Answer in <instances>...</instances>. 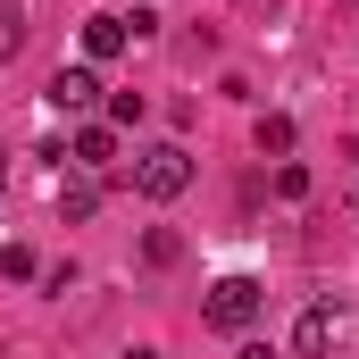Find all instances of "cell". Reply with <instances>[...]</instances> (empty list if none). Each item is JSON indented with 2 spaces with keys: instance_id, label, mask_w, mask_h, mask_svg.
I'll use <instances>...</instances> for the list:
<instances>
[{
  "instance_id": "cell-14",
  "label": "cell",
  "mask_w": 359,
  "mask_h": 359,
  "mask_svg": "<svg viewBox=\"0 0 359 359\" xmlns=\"http://www.w3.org/2000/svg\"><path fill=\"white\" fill-rule=\"evenodd\" d=\"M234 359H276V351H268V343H251V334H243V351H234Z\"/></svg>"
},
{
  "instance_id": "cell-8",
  "label": "cell",
  "mask_w": 359,
  "mask_h": 359,
  "mask_svg": "<svg viewBox=\"0 0 359 359\" xmlns=\"http://www.w3.org/2000/svg\"><path fill=\"white\" fill-rule=\"evenodd\" d=\"M251 142H259V159H292V142H301V126H292L284 109H268V117L251 126Z\"/></svg>"
},
{
  "instance_id": "cell-10",
  "label": "cell",
  "mask_w": 359,
  "mask_h": 359,
  "mask_svg": "<svg viewBox=\"0 0 359 359\" xmlns=\"http://www.w3.org/2000/svg\"><path fill=\"white\" fill-rule=\"evenodd\" d=\"M0 276H8V284H34V276H42L34 243H8V251H0Z\"/></svg>"
},
{
  "instance_id": "cell-7",
  "label": "cell",
  "mask_w": 359,
  "mask_h": 359,
  "mask_svg": "<svg viewBox=\"0 0 359 359\" xmlns=\"http://www.w3.org/2000/svg\"><path fill=\"white\" fill-rule=\"evenodd\" d=\"M67 159H76V168H92V176H100V168L117 159V126H109V117H100V126H76V142H67Z\"/></svg>"
},
{
  "instance_id": "cell-9",
  "label": "cell",
  "mask_w": 359,
  "mask_h": 359,
  "mask_svg": "<svg viewBox=\"0 0 359 359\" xmlns=\"http://www.w3.org/2000/svg\"><path fill=\"white\" fill-rule=\"evenodd\" d=\"M142 259H151V268H176V259H184V234H176V226H151V234H142Z\"/></svg>"
},
{
  "instance_id": "cell-1",
  "label": "cell",
  "mask_w": 359,
  "mask_h": 359,
  "mask_svg": "<svg viewBox=\"0 0 359 359\" xmlns=\"http://www.w3.org/2000/svg\"><path fill=\"white\" fill-rule=\"evenodd\" d=\"M259 309H268L259 276H217V284H209V301H201V318H209L217 334H251V326H259Z\"/></svg>"
},
{
  "instance_id": "cell-13",
  "label": "cell",
  "mask_w": 359,
  "mask_h": 359,
  "mask_svg": "<svg viewBox=\"0 0 359 359\" xmlns=\"http://www.w3.org/2000/svg\"><path fill=\"white\" fill-rule=\"evenodd\" d=\"M17 42H25V17H17V8H0V67L17 59Z\"/></svg>"
},
{
  "instance_id": "cell-4",
  "label": "cell",
  "mask_w": 359,
  "mask_h": 359,
  "mask_svg": "<svg viewBox=\"0 0 359 359\" xmlns=\"http://www.w3.org/2000/svg\"><path fill=\"white\" fill-rule=\"evenodd\" d=\"M42 100H50L59 117H84L92 100H100V76H92V67H59V76H50V92H42Z\"/></svg>"
},
{
  "instance_id": "cell-16",
  "label": "cell",
  "mask_w": 359,
  "mask_h": 359,
  "mask_svg": "<svg viewBox=\"0 0 359 359\" xmlns=\"http://www.w3.org/2000/svg\"><path fill=\"white\" fill-rule=\"evenodd\" d=\"M0 192H8V168H0Z\"/></svg>"
},
{
  "instance_id": "cell-12",
  "label": "cell",
  "mask_w": 359,
  "mask_h": 359,
  "mask_svg": "<svg viewBox=\"0 0 359 359\" xmlns=\"http://www.w3.org/2000/svg\"><path fill=\"white\" fill-rule=\"evenodd\" d=\"M276 201H309V168H301V159L276 168Z\"/></svg>"
},
{
  "instance_id": "cell-15",
  "label": "cell",
  "mask_w": 359,
  "mask_h": 359,
  "mask_svg": "<svg viewBox=\"0 0 359 359\" xmlns=\"http://www.w3.org/2000/svg\"><path fill=\"white\" fill-rule=\"evenodd\" d=\"M126 359H159V351H126Z\"/></svg>"
},
{
  "instance_id": "cell-5",
  "label": "cell",
  "mask_w": 359,
  "mask_h": 359,
  "mask_svg": "<svg viewBox=\"0 0 359 359\" xmlns=\"http://www.w3.org/2000/svg\"><path fill=\"white\" fill-rule=\"evenodd\" d=\"M100 192H109V184L92 176V168H76V176L59 184V217H67V226H92V217H100Z\"/></svg>"
},
{
  "instance_id": "cell-11",
  "label": "cell",
  "mask_w": 359,
  "mask_h": 359,
  "mask_svg": "<svg viewBox=\"0 0 359 359\" xmlns=\"http://www.w3.org/2000/svg\"><path fill=\"white\" fill-rule=\"evenodd\" d=\"M142 117H151L142 92H109V126H142Z\"/></svg>"
},
{
  "instance_id": "cell-3",
  "label": "cell",
  "mask_w": 359,
  "mask_h": 359,
  "mask_svg": "<svg viewBox=\"0 0 359 359\" xmlns=\"http://www.w3.org/2000/svg\"><path fill=\"white\" fill-rule=\"evenodd\" d=\"M334 334H343V309H334V301H309L301 326H292V351H301V359H326V351H334Z\"/></svg>"
},
{
  "instance_id": "cell-6",
  "label": "cell",
  "mask_w": 359,
  "mask_h": 359,
  "mask_svg": "<svg viewBox=\"0 0 359 359\" xmlns=\"http://www.w3.org/2000/svg\"><path fill=\"white\" fill-rule=\"evenodd\" d=\"M126 42H134V25H126V17H109V8H100V17H84V67L117 59Z\"/></svg>"
},
{
  "instance_id": "cell-2",
  "label": "cell",
  "mask_w": 359,
  "mask_h": 359,
  "mask_svg": "<svg viewBox=\"0 0 359 359\" xmlns=\"http://www.w3.org/2000/svg\"><path fill=\"white\" fill-rule=\"evenodd\" d=\"M134 192L142 201H184V184H192V151L184 142H151V151H134Z\"/></svg>"
}]
</instances>
